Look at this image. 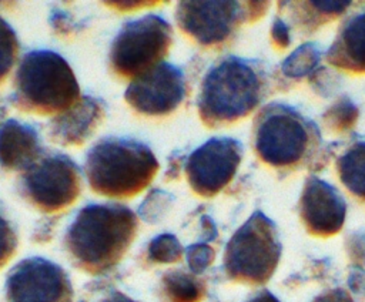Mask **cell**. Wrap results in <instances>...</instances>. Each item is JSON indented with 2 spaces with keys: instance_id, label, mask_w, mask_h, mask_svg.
<instances>
[{
  "instance_id": "6da1fadb",
  "label": "cell",
  "mask_w": 365,
  "mask_h": 302,
  "mask_svg": "<svg viewBox=\"0 0 365 302\" xmlns=\"http://www.w3.org/2000/svg\"><path fill=\"white\" fill-rule=\"evenodd\" d=\"M138 229L137 215L117 202L83 207L64 234L71 264L88 275H101L125 255Z\"/></svg>"
},
{
  "instance_id": "7a4b0ae2",
  "label": "cell",
  "mask_w": 365,
  "mask_h": 302,
  "mask_svg": "<svg viewBox=\"0 0 365 302\" xmlns=\"http://www.w3.org/2000/svg\"><path fill=\"white\" fill-rule=\"evenodd\" d=\"M158 171L154 152L144 142L128 137H106L87 152L84 174L91 191L125 199L140 194Z\"/></svg>"
},
{
  "instance_id": "3957f363",
  "label": "cell",
  "mask_w": 365,
  "mask_h": 302,
  "mask_svg": "<svg viewBox=\"0 0 365 302\" xmlns=\"http://www.w3.org/2000/svg\"><path fill=\"white\" fill-rule=\"evenodd\" d=\"M13 88V107L37 115H57L81 97L76 74L66 58L44 48L27 51L21 57Z\"/></svg>"
},
{
  "instance_id": "277c9868",
  "label": "cell",
  "mask_w": 365,
  "mask_h": 302,
  "mask_svg": "<svg viewBox=\"0 0 365 302\" xmlns=\"http://www.w3.org/2000/svg\"><path fill=\"white\" fill-rule=\"evenodd\" d=\"M264 95V74L255 61L225 57L205 74L198 95V113L210 125L234 123L248 115Z\"/></svg>"
},
{
  "instance_id": "5b68a950",
  "label": "cell",
  "mask_w": 365,
  "mask_h": 302,
  "mask_svg": "<svg viewBox=\"0 0 365 302\" xmlns=\"http://www.w3.org/2000/svg\"><path fill=\"white\" fill-rule=\"evenodd\" d=\"M318 141V127L288 105L269 104L255 120V151L272 167H295Z\"/></svg>"
},
{
  "instance_id": "8992f818",
  "label": "cell",
  "mask_w": 365,
  "mask_h": 302,
  "mask_svg": "<svg viewBox=\"0 0 365 302\" xmlns=\"http://www.w3.org/2000/svg\"><path fill=\"white\" fill-rule=\"evenodd\" d=\"M173 41V28L163 17L147 14L123 24L114 37L108 66L120 78H135L160 64Z\"/></svg>"
},
{
  "instance_id": "52a82bcc",
  "label": "cell",
  "mask_w": 365,
  "mask_h": 302,
  "mask_svg": "<svg viewBox=\"0 0 365 302\" xmlns=\"http://www.w3.org/2000/svg\"><path fill=\"white\" fill-rule=\"evenodd\" d=\"M281 255L275 225L262 212H254L227 244L224 268L231 279L264 283L274 274Z\"/></svg>"
},
{
  "instance_id": "ba28073f",
  "label": "cell",
  "mask_w": 365,
  "mask_h": 302,
  "mask_svg": "<svg viewBox=\"0 0 365 302\" xmlns=\"http://www.w3.org/2000/svg\"><path fill=\"white\" fill-rule=\"evenodd\" d=\"M17 188L21 198L37 211L57 214L80 197V168L66 154L44 151L34 164L21 171Z\"/></svg>"
},
{
  "instance_id": "9c48e42d",
  "label": "cell",
  "mask_w": 365,
  "mask_h": 302,
  "mask_svg": "<svg viewBox=\"0 0 365 302\" xmlns=\"http://www.w3.org/2000/svg\"><path fill=\"white\" fill-rule=\"evenodd\" d=\"M265 1H180L175 17L180 28L202 46L224 43L245 19L264 14Z\"/></svg>"
},
{
  "instance_id": "30bf717a",
  "label": "cell",
  "mask_w": 365,
  "mask_h": 302,
  "mask_svg": "<svg viewBox=\"0 0 365 302\" xmlns=\"http://www.w3.org/2000/svg\"><path fill=\"white\" fill-rule=\"evenodd\" d=\"M73 296L67 272L41 256L20 261L6 278L7 302H71Z\"/></svg>"
},
{
  "instance_id": "8fae6325",
  "label": "cell",
  "mask_w": 365,
  "mask_h": 302,
  "mask_svg": "<svg viewBox=\"0 0 365 302\" xmlns=\"http://www.w3.org/2000/svg\"><path fill=\"white\" fill-rule=\"evenodd\" d=\"M242 157L241 142L215 137L192 151L185 164L187 179L195 194L212 197L235 175Z\"/></svg>"
},
{
  "instance_id": "7c38bea8",
  "label": "cell",
  "mask_w": 365,
  "mask_h": 302,
  "mask_svg": "<svg viewBox=\"0 0 365 302\" xmlns=\"http://www.w3.org/2000/svg\"><path fill=\"white\" fill-rule=\"evenodd\" d=\"M184 94L182 71L174 64L161 61L130 81L124 100L137 113L158 117L174 111Z\"/></svg>"
},
{
  "instance_id": "4fadbf2b",
  "label": "cell",
  "mask_w": 365,
  "mask_h": 302,
  "mask_svg": "<svg viewBox=\"0 0 365 302\" xmlns=\"http://www.w3.org/2000/svg\"><path fill=\"white\" fill-rule=\"evenodd\" d=\"M345 212L346 205L338 189L317 177H309L305 181L299 214L309 234L317 236L336 234L344 225Z\"/></svg>"
},
{
  "instance_id": "5bb4252c",
  "label": "cell",
  "mask_w": 365,
  "mask_h": 302,
  "mask_svg": "<svg viewBox=\"0 0 365 302\" xmlns=\"http://www.w3.org/2000/svg\"><path fill=\"white\" fill-rule=\"evenodd\" d=\"M106 103L94 95L81 94L74 105L54 115L47 127L51 142L63 147L83 145L104 121Z\"/></svg>"
},
{
  "instance_id": "9a60e30c",
  "label": "cell",
  "mask_w": 365,
  "mask_h": 302,
  "mask_svg": "<svg viewBox=\"0 0 365 302\" xmlns=\"http://www.w3.org/2000/svg\"><path fill=\"white\" fill-rule=\"evenodd\" d=\"M44 152L37 130L19 120L0 124V167L6 171H24Z\"/></svg>"
},
{
  "instance_id": "2e32d148",
  "label": "cell",
  "mask_w": 365,
  "mask_h": 302,
  "mask_svg": "<svg viewBox=\"0 0 365 302\" xmlns=\"http://www.w3.org/2000/svg\"><path fill=\"white\" fill-rule=\"evenodd\" d=\"M325 57L335 67L365 74V10L344 23Z\"/></svg>"
},
{
  "instance_id": "e0dca14e",
  "label": "cell",
  "mask_w": 365,
  "mask_h": 302,
  "mask_svg": "<svg viewBox=\"0 0 365 302\" xmlns=\"http://www.w3.org/2000/svg\"><path fill=\"white\" fill-rule=\"evenodd\" d=\"M336 167L342 184L365 201V141L352 144L338 158Z\"/></svg>"
},
{
  "instance_id": "ac0fdd59",
  "label": "cell",
  "mask_w": 365,
  "mask_h": 302,
  "mask_svg": "<svg viewBox=\"0 0 365 302\" xmlns=\"http://www.w3.org/2000/svg\"><path fill=\"white\" fill-rule=\"evenodd\" d=\"M161 291L167 302H198L204 295V285L195 276L173 269L164 274Z\"/></svg>"
},
{
  "instance_id": "d6986e66",
  "label": "cell",
  "mask_w": 365,
  "mask_h": 302,
  "mask_svg": "<svg viewBox=\"0 0 365 302\" xmlns=\"http://www.w3.org/2000/svg\"><path fill=\"white\" fill-rule=\"evenodd\" d=\"M321 58V53L314 43H305L294 50L282 63V73L287 77L299 78L311 71L318 66Z\"/></svg>"
},
{
  "instance_id": "ffe728a7",
  "label": "cell",
  "mask_w": 365,
  "mask_h": 302,
  "mask_svg": "<svg viewBox=\"0 0 365 302\" xmlns=\"http://www.w3.org/2000/svg\"><path fill=\"white\" fill-rule=\"evenodd\" d=\"M305 4L309 9H302L301 13L304 14L298 20L302 27L312 30L328 19L344 13L351 6V1H305Z\"/></svg>"
},
{
  "instance_id": "44dd1931",
  "label": "cell",
  "mask_w": 365,
  "mask_h": 302,
  "mask_svg": "<svg viewBox=\"0 0 365 302\" xmlns=\"http://www.w3.org/2000/svg\"><path fill=\"white\" fill-rule=\"evenodd\" d=\"M19 40L14 28L0 16V84L6 81L19 57Z\"/></svg>"
},
{
  "instance_id": "7402d4cb",
  "label": "cell",
  "mask_w": 365,
  "mask_h": 302,
  "mask_svg": "<svg viewBox=\"0 0 365 302\" xmlns=\"http://www.w3.org/2000/svg\"><path fill=\"white\" fill-rule=\"evenodd\" d=\"M322 117L331 131L342 132L355 124L358 118V108L349 98H341L329 107Z\"/></svg>"
},
{
  "instance_id": "603a6c76",
  "label": "cell",
  "mask_w": 365,
  "mask_h": 302,
  "mask_svg": "<svg viewBox=\"0 0 365 302\" xmlns=\"http://www.w3.org/2000/svg\"><path fill=\"white\" fill-rule=\"evenodd\" d=\"M182 246L171 234H161L155 236L148 245V258L157 264H171L180 261Z\"/></svg>"
},
{
  "instance_id": "cb8c5ba5",
  "label": "cell",
  "mask_w": 365,
  "mask_h": 302,
  "mask_svg": "<svg viewBox=\"0 0 365 302\" xmlns=\"http://www.w3.org/2000/svg\"><path fill=\"white\" fill-rule=\"evenodd\" d=\"M17 231L9 214L0 204V269L14 256L17 251Z\"/></svg>"
},
{
  "instance_id": "d4e9b609",
  "label": "cell",
  "mask_w": 365,
  "mask_h": 302,
  "mask_svg": "<svg viewBox=\"0 0 365 302\" xmlns=\"http://www.w3.org/2000/svg\"><path fill=\"white\" fill-rule=\"evenodd\" d=\"M173 197L161 189H153L138 208L140 217L147 222H155L171 205Z\"/></svg>"
},
{
  "instance_id": "484cf974",
  "label": "cell",
  "mask_w": 365,
  "mask_h": 302,
  "mask_svg": "<svg viewBox=\"0 0 365 302\" xmlns=\"http://www.w3.org/2000/svg\"><path fill=\"white\" fill-rule=\"evenodd\" d=\"M214 261V249L207 244H194L187 248V262L194 274H201Z\"/></svg>"
},
{
  "instance_id": "4316f807",
  "label": "cell",
  "mask_w": 365,
  "mask_h": 302,
  "mask_svg": "<svg viewBox=\"0 0 365 302\" xmlns=\"http://www.w3.org/2000/svg\"><path fill=\"white\" fill-rule=\"evenodd\" d=\"M48 21L51 27L56 30V33L64 37L76 34L80 28V24L71 17V14L61 9H53L50 13Z\"/></svg>"
},
{
  "instance_id": "83f0119b",
  "label": "cell",
  "mask_w": 365,
  "mask_h": 302,
  "mask_svg": "<svg viewBox=\"0 0 365 302\" xmlns=\"http://www.w3.org/2000/svg\"><path fill=\"white\" fill-rule=\"evenodd\" d=\"M271 38L278 48H287L291 43L289 27L281 19H275L271 27Z\"/></svg>"
},
{
  "instance_id": "f1b7e54d",
  "label": "cell",
  "mask_w": 365,
  "mask_h": 302,
  "mask_svg": "<svg viewBox=\"0 0 365 302\" xmlns=\"http://www.w3.org/2000/svg\"><path fill=\"white\" fill-rule=\"evenodd\" d=\"M349 256L352 258L354 262L356 264H365V236L364 235H352L348 241V248Z\"/></svg>"
},
{
  "instance_id": "f546056e",
  "label": "cell",
  "mask_w": 365,
  "mask_h": 302,
  "mask_svg": "<svg viewBox=\"0 0 365 302\" xmlns=\"http://www.w3.org/2000/svg\"><path fill=\"white\" fill-rule=\"evenodd\" d=\"M314 302H354L349 293L344 289H332L328 291L318 298L314 299Z\"/></svg>"
},
{
  "instance_id": "4dcf8cb0",
  "label": "cell",
  "mask_w": 365,
  "mask_h": 302,
  "mask_svg": "<svg viewBox=\"0 0 365 302\" xmlns=\"http://www.w3.org/2000/svg\"><path fill=\"white\" fill-rule=\"evenodd\" d=\"M349 285L356 292H365V272L358 271L351 275Z\"/></svg>"
},
{
  "instance_id": "1f68e13d",
  "label": "cell",
  "mask_w": 365,
  "mask_h": 302,
  "mask_svg": "<svg viewBox=\"0 0 365 302\" xmlns=\"http://www.w3.org/2000/svg\"><path fill=\"white\" fill-rule=\"evenodd\" d=\"M97 302H135L133 301L131 298H128L127 295H124L123 292H118V291H113L107 295H104L100 301Z\"/></svg>"
},
{
  "instance_id": "d6a6232c",
  "label": "cell",
  "mask_w": 365,
  "mask_h": 302,
  "mask_svg": "<svg viewBox=\"0 0 365 302\" xmlns=\"http://www.w3.org/2000/svg\"><path fill=\"white\" fill-rule=\"evenodd\" d=\"M248 302H279L271 292L268 291H262L259 292L257 296H254L252 299H250Z\"/></svg>"
},
{
  "instance_id": "836d02e7",
  "label": "cell",
  "mask_w": 365,
  "mask_h": 302,
  "mask_svg": "<svg viewBox=\"0 0 365 302\" xmlns=\"http://www.w3.org/2000/svg\"><path fill=\"white\" fill-rule=\"evenodd\" d=\"M4 115H6V105H4L3 100L0 98V124H1V120L4 118Z\"/></svg>"
}]
</instances>
